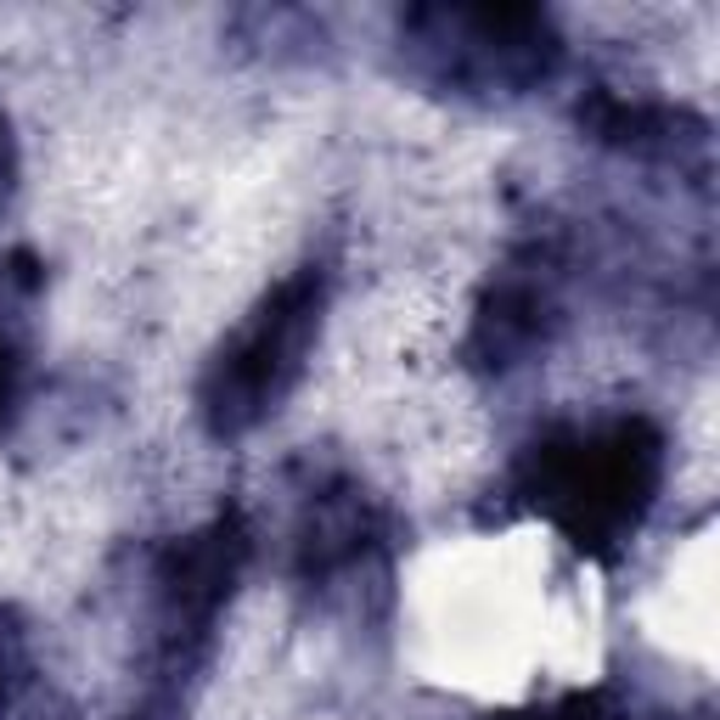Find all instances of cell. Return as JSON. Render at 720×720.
Masks as SVG:
<instances>
[{"instance_id": "obj_1", "label": "cell", "mask_w": 720, "mask_h": 720, "mask_svg": "<svg viewBox=\"0 0 720 720\" xmlns=\"http://www.w3.org/2000/svg\"><path fill=\"white\" fill-rule=\"evenodd\" d=\"M507 299H512V305H518L523 315H535V310H546V299H541V293H535V287H512V293H507ZM496 338H501L507 349H518V344H530V338H541V333H535V326H512V321H501V326H496Z\"/></svg>"}]
</instances>
